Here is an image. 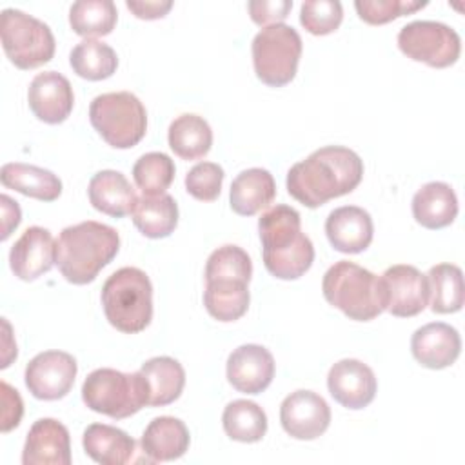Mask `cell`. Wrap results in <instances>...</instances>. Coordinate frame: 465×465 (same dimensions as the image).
Wrapping results in <instances>:
<instances>
[{"instance_id":"cell-14","label":"cell","mask_w":465,"mask_h":465,"mask_svg":"<svg viewBox=\"0 0 465 465\" xmlns=\"http://www.w3.org/2000/svg\"><path fill=\"white\" fill-rule=\"evenodd\" d=\"M327 387L340 405L358 411L374 400L378 381L369 365L354 358H345L329 369Z\"/></svg>"},{"instance_id":"cell-25","label":"cell","mask_w":465,"mask_h":465,"mask_svg":"<svg viewBox=\"0 0 465 465\" xmlns=\"http://www.w3.org/2000/svg\"><path fill=\"white\" fill-rule=\"evenodd\" d=\"M85 454L102 465H124L133 460L136 441L122 429L107 423H91L84 430Z\"/></svg>"},{"instance_id":"cell-39","label":"cell","mask_w":465,"mask_h":465,"mask_svg":"<svg viewBox=\"0 0 465 465\" xmlns=\"http://www.w3.org/2000/svg\"><path fill=\"white\" fill-rule=\"evenodd\" d=\"M223 182V169L214 162H200L185 174V189L191 196L202 202L218 198Z\"/></svg>"},{"instance_id":"cell-20","label":"cell","mask_w":465,"mask_h":465,"mask_svg":"<svg viewBox=\"0 0 465 465\" xmlns=\"http://www.w3.org/2000/svg\"><path fill=\"white\" fill-rule=\"evenodd\" d=\"M325 234L331 245L345 254L365 251L374 236L371 214L358 205H343L329 213Z\"/></svg>"},{"instance_id":"cell-15","label":"cell","mask_w":465,"mask_h":465,"mask_svg":"<svg viewBox=\"0 0 465 465\" xmlns=\"http://www.w3.org/2000/svg\"><path fill=\"white\" fill-rule=\"evenodd\" d=\"M56 263V242L53 234L38 225L27 227L9 251V265L24 282L36 280Z\"/></svg>"},{"instance_id":"cell-29","label":"cell","mask_w":465,"mask_h":465,"mask_svg":"<svg viewBox=\"0 0 465 465\" xmlns=\"http://www.w3.org/2000/svg\"><path fill=\"white\" fill-rule=\"evenodd\" d=\"M167 140L176 156L183 160H198L211 151L213 131L207 120L198 114L185 113L171 122Z\"/></svg>"},{"instance_id":"cell-34","label":"cell","mask_w":465,"mask_h":465,"mask_svg":"<svg viewBox=\"0 0 465 465\" xmlns=\"http://www.w3.org/2000/svg\"><path fill=\"white\" fill-rule=\"evenodd\" d=\"M118 11L113 0H78L69 9L71 29L80 36H104L116 25Z\"/></svg>"},{"instance_id":"cell-27","label":"cell","mask_w":465,"mask_h":465,"mask_svg":"<svg viewBox=\"0 0 465 465\" xmlns=\"http://www.w3.org/2000/svg\"><path fill=\"white\" fill-rule=\"evenodd\" d=\"M149 392V407H163L176 401L185 385L182 363L171 356H156L140 367Z\"/></svg>"},{"instance_id":"cell-26","label":"cell","mask_w":465,"mask_h":465,"mask_svg":"<svg viewBox=\"0 0 465 465\" xmlns=\"http://www.w3.org/2000/svg\"><path fill=\"white\" fill-rule=\"evenodd\" d=\"M0 180L4 187L42 202H53L62 194L60 178L53 171L31 163H4L0 169Z\"/></svg>"},{"instance_id":"cell-22","label":"cell","mask_w":465,"mask_h":465,"mask_svg":"<svg viewBox=\"0 0 465 465\" xmlns=\"http://www.w3.org/2000/svg\"><path fill=\"white\" fill-rule=\"evenodd\" d=\"M189 429L174 416H158L145 427L140 445L151 461H171L182 458L189 449Z\"/></svg>"},{"instance_id":"cell-7","label":"cell","mask_w":465,"mask_h":465,"mask_svg":"<svg viewBox=\"0 0 465 465\" xmlns=\"http://www.w3.org/2000/svg\"><path fill=\"white\" fill-rule=\"evenodd\" d=\"M89 120L96 133L116 149L136 145L147 129V113L140 98L129 91L104 93L93 98Z\"/></svg>"},{"instance_id":"cell-21","label":"cell","mask_w":465,"mask_h":465,"mask_svg":"<svg viewBox=\"0 0 465 465\" xmlns=\"http://www.w3.org/2000/svg\"><path fill=\"white\" fill-rule=\"evenodd\" d=\"M87 194L91 205L96 211L114 218L131 214L138 202L131 182L120 171L113 169L98 171L96 174H93V178L89 180Z\"/></svg>"},{"instance_id":"cell-9","label":"cell","mask_w":465,"mask_h":465,"mask_svg":"<svg viewBox=\"0 0 465 465\" xmlns=\"http://www.w3.org/2000/svg\"><path fill=\"white\" fill-rule=\"evenodd\" d=\"M2 47L18 69H35L54 54V36L49 25L20 9H4L0 16Z\"/></svg>"},{"instance_id":"cell-42","label":"cell","mask_w":465,"mask_h":465,"mask_svg":"<svg viewBox=\"0 0 465 465\" xmlns=\"http://www.w3.org/2000/svg\"><path fill=\"white\" fill-rule=\"evenodd\" d=\"M127 9L131 13H134V16L143 18V20H154V18H162L169 13V9L173 7L171 0H127L125 2Z\"/></svg>"},{"instance_id":"cell-10","label":"cell","mask_w":465,"mask_h":465,"mask_svg":"<svg viewBox=\"0 0 465 465\" xmlns=\"http://www.w3.org/2000/svg\"><path fill=\"white\" fill-rule=\"evenodd\" d=\"M400 51L430 67H449L461 53L460 35L447 24L436 20H414L398 33Z\"/></svg>"},{"instance_id":"cell-6","label":"cell","mask_w":465,"mask_h":465,"mask_svg":"<svg viewBox=\"0 0 465 465\" xmlns=\"http://www.w3.org/2000/svg\"><path fill=\"white\" fill-rule=\"evenodd\" d=\"M84 403L113 420H124L149 405V392L143 376L102 367L93 371L82 385Z\"/></svg>"},{"instance_id":"cell-12","label":"cell","mask_w":465,"mask_h":465,"mask_svg":"<svg viewBox=\"0 0 465 465\" xmlns=\"http://www.w3.org/2000/svg\"><path fill=\"white\" fill-rule=\"evenodd\" d=\"M381 283L387 296V311L392 316H416L429 303L430 289L427 274H423L414 265H391L381 274Z\"/></svg>"},{"instance_id":"cell-31","label":"cell","mask_w":465,"mask_h":465,"mask_svg":"<svg viewBox=\"0 0 465 465\" xmlns=\"http://www.w3.org/2000/svg\"><path fill=\"white\" fill-rule=\"evenodd\" d=\"M69 64L73 71L85 80H105L118 67V56L111 45L96 38H84L78 42L71 54Z\"/></svg>"},{"instance_id":"cell-23","label":"cell","mask_w":465,"mask_h":465,"mask_svg":"<svg viewBox=\"0 0 465 465\" xmlns=\"http://www.w3.org/2000/svg\"><path fill=\"white\" fill-rule=\"evenodd\" d=\"M458 214V198L445 182H429L412 196V216L427 229H441L454 222Z\"/></svg>"},{"instance_id":"cell-28","label":"cell","mask_w":465,"mask_h":465,"mask_svg":"<svg viewBox=\"0 0 465 465\" xmlns=\"http://www.w3.org/2000/svg\"><path fill=\"white\" fill-rule=\"evenodd\" d=\"M133 223L147 238H165L178 225V205L167 193L138 198L133 213Z\"/></svg>"},{"instance_id":"cell-11","label":"cell","mask_w":465,"mask_h":465,"mask_svg":"<svg viewBox=\"0 0 465 465\" xmlns=\"http://www.w3.org/2000/svg\"><path fill=\"white\" fill-rule=\"evenodd\" d=\"M76 360L64 351H44L25 367V387L38 400L64 398L76 378Z\"/></svg>"},{"instance_id":"cell-17","label":"cell","mask_w":465,"mask_h":465,"mask_svg":"<svg viewBox=\"0 0 465 465\" xmlns=\"http://www.w3.org/2000/svg\"><path fill=\"white\" fill-rule=\"evenodd\" d=\"M33 114L45 124H62L73 111L74 94L69 80L56 71L38 73L27 91Z\"/></svg>"},{"instance_id":"cell-1","label":"cell","mask_w":465,"mask_h":465,"mask_svg":"<svg viewBox=\"0 0 465 465\" xmlns=\"http://www.w3.org/2000/svg\"><path fill=\"white\" fill-rule=\"evenodd\" d=\"M363 178V162L349 147L325 145L296 162L287 173L289 194L309 209L354 191Z\"/></svg>"},{"instance_id":"cell-5","label":"cell","mask_w":465,"mask_h":465,"mask_svg":"<svg viewBox=\"0 0 465 465\" xmlns=\"http://www.w3.org/2000/svg\"><path fill=\"white\" fill-rule=\"evenodd\" d=\"M102 305L107 322L122 332L143 331L153 320V285L138 267L114 271L102 287Z\"/></svg>"},{"instance_id":"cell-33","label":"cell","mask_w":465,"mask_h":465,"mask_svg":"<svg viewBox=\"0 0 465 465\" xmlns=\"http://www.w3.org/2000/svg\"><path fill=\"white\" fill-rule=\"evenodd\" d=\"M430 309L438 314L458 312L463 307V272L454 263H438L427 274Z\"/></svg>"},{"instance_id":"cell-24","label":"cell","mask_w":465,"mask_h":465,"mask_svg":"<svg viewBox=\"0 0 465 465\" xmlns=\"http://www.w3.org/2000/svg\"><path fill=\"white\" fill-rule=\"evenodd\" d=\"M276 196V183L272 174L262 167L242 171L231 183V207L236 214L252 216L269 207Z\"/></svg>"},{"instance_id":"cell-18","label":"cell","mask_w":465,"mask_h":465,"mask_svg":"<svg viewBox=\"0 0 465 465\" xmlns=\"http://www.w3.org/2000/svg\"><path fill=\"white\" fill-rule=\"evenodd\" d=\"M24 465H69L71 438L64 423L54 418L36 420L25 438Z\"/></svg>"},{"instance_id":"cell-32","label":"cell","mask_w":465,"mask_h":465,"mask_svg":"<svg viewBox=\"0 0 465 465\" xmlns=\"http://www.w3.org/2000/svg\"><path fill=\"white\" fill-rule=\"evenodd\" d=\"M225 434L242 443L260 441L267 432V416L263 409L249 400L231 401L222 414Z\"/></svg>"},{"instance_id":"cell-4","label":"cell","mask_w":465,"mask_h":465,"mask_svg":"<svg viewBox=\"0 0 465 465\" xmlns=\"http://www.w3.org/2000/svg\"><path fill=\"white\" fill-rule=\"evenodd\" d=\"M322 291L332 307L356 322L374 320L387 309L381 278L349 260H340L327 269Z\"/></svg>"},{"instance_id":"cell-13","label":"cell","mask_w":465,"mask_h":465,"mask_svg":"<svg viewBox=\"0 0 465 465\" xmlns=\"http://www.w3.org/2000/svg\"><path fill=\"white\" fill-rule=\"evenodd\" d=\"M283 430L296 440H316L331 423L327 401L312 391H294L280 405Z\"/></svg>"},{"instance_id":"cell-36","label":"cell","mask_w":465,"mask_h":465,"mask_svg":"<svg viewBox=\"0 0 465 465\" xmlns=\"http://www.w3.org/2000/svg\"><path fill=\"white\" fill-rule=\"evenodd\" d=\"M252 274V262L249 254L238 245H222L214 249L205 263L207 280H240L249 283Z\"/></svg>"},{"instance_id":"cell-30","label":"cell","mask_w":465,"mask_h":465,"mask_svg":"<svg viewBox=\"0 0 465 465\" xmlns=\"http://www.w3.org/2000/svg\"><path fill=\"white\" fill-rule=\"evenodd\" d=\"M249 283L240 280H207L203 305L218 322H234L247 312Z\"/></svg>"},{"instance_id":"cell-41","label":"cell","mask_w":465,"mask_h":465,"mask_svg":"<svg viewBox=\"0 0 465 465\" xmlns=\"http://www.w3.org/2000/svg\"><path fill=\"white\" fill-rule=\"evenodd\" d=\"M2 403H4V412H2V432H9L15 429L24 414V403L16 389H13L9 383L2 381Z\"/></svg>"},{"instance_id":"cell-43","label":"cell","mask_w":465,"mask_h":465,"mask_svg":"<svg viewBox=\"0 0 465 465\" xmlns=\"http://www.w3.org/2000/svg\"><path fill=\"white\" fill-rule=\"evenodd\" d=\"M0 202H2V216H4V227H2V240L9 238L11 231L18 227L20 223V207L15 200H11L7 194H2L0 196Z\"/></svg>"},{"instance_id":"cell-3","label":"cell","mask_w":465,"mask_h":465,"mask_svg":"<svg viewBox=\"0 0 465 465\" xmlns=\"http://www.w3.org/2000/svg\"><path fill=\"white\" fill-rule=\"evenodd\" d=\"M120 249V236L111 225L87 220L62 229L56 240V265L74 285L91 283L113 262Z\"/></svg>"},{"instance_id":"cell-38","label":"cell","mask_w":465,"mask_h":465,"mask_svg":"<svg viewBox=\"0 0 465 465\" xmlns=\"http://www.w3.org/2000/svg\"><path fill=\"white\" fill-rule=\"evenodd\" d=\"M427 5V0H356L358 16L372 25L387 24Z\"/></svg>"},{"instance_id":"cell-2","label":"cell","mask_w":465,"mask_h":465,"mask_svg":"<svg viewBox=\"0 0 465 465\" xmlns=\"http://www.w3.org/2000/svg\"><path fill=\"white\" fill-rule=\"evenodd\" d=\"M265 269L280 280L303 276L314 262V247L302 232L300 213L289 205L269 207L258 220Z\"/></svg>"},{"instance_id":"cell-40","label":"cell","mask_w":465,"mask_h":465,"mask_svg":"<svg viewBox=\"0 0 465 465\" xmlns=\"http://www.w3.org/2000/svg\"><path fill=\"white\" fill-rule=\"evenodd\" d=\"M247 9L254 24L267 27V25L282 24L289 16V11L292 9V2L291 0H251L247 4Z\"/></svg>"},{"instance_id":"cell-35","label":"cell","mask_w":465,"mask_h":465,"mask_svg":"<svg viewBox=\"0 0 465 465\" xmlns=\"http://www.w3.org/2000/svg\"><path fill=\"white\" fill-rule=\"evenodd\" d=\"M133 178L143 194H162L174 180V162L165 153H145L133 165Z\"/></svg>"},{"instance_id":"cell-19","label":"cell","mask_w":465,"mask_h":465,"mask_svg":"<svg viewBox=\"0 0 465 465\" xmlns=\"http://www.w3.org/2000/svg\"><path fill=\"white\" fill-rule=\"evenodd\" d=\"M411 351L416 361L427 369H445L461 352L460 332L443 322H432L414 331Z\"/></svg>"},{"instance_id":"cell-16","label":"cell","mask_w":465,"mask_h":465,"mask_svg":"<svg viewBox=\"0 0 465 465\" xmlns=\"http://www.w3.org/2000/svg\"><path fill=\"white\" fill-rule=\"evenodd\" d=\"M272 378L274 358L262 345H240L227 358V380L240 392L260 394L271 385Z\"/></svg>"},{"instance_id":"cell-37","label":"cell","mask_w":465,"mask_h":465,"mask_svg":"<svg viewBox=\"0 0 465 465\" xmlns=\"http://www.w3.org/2000/svg\"><path fill=\"white\" fill-rule=\"evenodd\" d=\"M343 7L338 0H307L300 9V24L312 35H329L338 29Z\"/></svg>"},{"instance_id":"cell-8","label":"cell","mask_w":465,"mask_h":465,"mask_svg":"<svg viewBox=\"0 0 465 465\" xmlns=\"http://www.w3.org/2000/svg\"><path fill=\"white\" fill-rule=\"evenodd\" d=\"M302 47V36L292 25L274 24L260 29L251 45L256 76L271 87L289 84L296 76Z\"/></svg>"}]
</instances>
